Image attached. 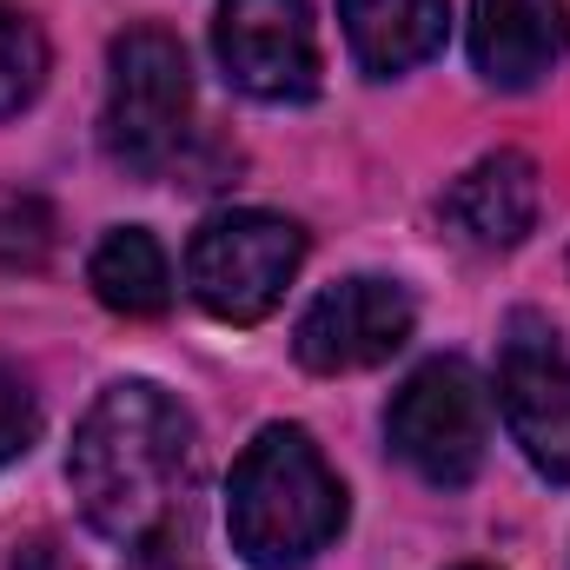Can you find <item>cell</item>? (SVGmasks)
<instances>
[{"instance_id": "obj_16", "label": "cell", "mask_w": 570, "mask_h": 570, "mask_svg": "<svg viewBox=\"0 0 570 570\" xmlns=\"http://www.w3.org/2000/svg\"><path fill=\"white\" fill-rule=\"evenodd\" d=\"M127 570H199V564H193L186 538H179V531H166V538H153V544H140V551H134V564H127Z\"/></svg>"}, {"instance_id": "obj_3", "label": "cell", "mask_w": 570, "mask_h": 570, "mask_svg": "<svg viewBox=\"0 0 570 570\" xmlns=\"http://www.w3.org/2000/svg\"><path fill=\"white\" fill-rule=\"evenodd\" d=\"M193 120V67L186 47L166 27H127L107 47V107H100V140L107 159L127 173H166L186 146Z\"/></svg>"}, {"instance_id": "obj_12", "label": "cell", "mask_w": 570, "mask_h": 570, "mask_svg": "<svg viewBox=\"0 0 570 570\" xmlns=\"http://www.w3.org/2000/svg\"><path fill=\"white\" fill-rule=\"evenodd\" d=\"M87 285L120 318H159L173 305V266L146 226H114L87 259Z\"/></svg>"}, {"instance_id": "obj_1", "label": "cell", "mask_w": 570, "mask_h": 570, "mask_svg": "<svg viewBox=\"0 0 570 570\" xmlns=\"http://www.w3.org/2000/svg\"><path fill=\"white\" fill-rule=\"evenodd\" d=\"M199 471V431L173 392L153 379H120L107 385L67 451V484L80 498V518L107 538L140 551L153 538L179 531L186 498Z\"/></svg>"}, {"instance_id": "obj_7", "label": "cell", "mask_w": 570, "mask_h": 570, "mask_svg": "<svg viewBox=\"0 0 570 570\" xmlns=\"http://www.w3.org/2000/svg\"><path fill=\"white\" fill-rule=\"evenodd\" d=\"M412 325H419V305H412L405 285L358 273V279L325 285V292L298 312L292 352H298V365L318 372V379L372 372V365H385V358L412 338Z\"/></svg>"}, {"instance_id": "obj_4", "label": "cell", "mask_w": 570, "mask_h": 570, "mask_svg": "<svg viewBox=\"0 0 570 570\" xmlns=\"http://www.w3.org/2000/svg\"><path fill=\"white\" fill-rule=\"evenodd\" d=\"M305 266V233L259 213V206H233L213 213L193 246H186V292L219 318V325H259L273 318L285 298V285Z\"/></svg>"}, {"instance_id": "obj_9", "label": "cell", "mask_w": 570, "mask_h": 570, "mask_svg": "<svg viewBox=\"0 0 570 570\" xmlns=\"http://www.w3.org/2000/svg\"><path fill=\"white\" fill-rule=\"evenodd\" d=\"M538 199H544L538 159L504 146V153H484L478 166H464V173L444 186L438 213H444V226H451L464 246H478V253H511V246H524V233L538 226Z\"/></svg>"}, {"instance_id": "obj_17", "label": "cell", "mask_w": 570, "mask_h": 570, "mask_svg": "<svg viewBox=\"0 0 570 570\" xmlns=\"http://www.w3.org/2000/svg\"><path fill=\"white\" fill-rule=\"evenodd\" d=\"M13 570H67V558L53 551V538H33V544L13 558Z\"/></svg>"}, {"instance_id": "obj_8", "label": "cell", "mask_w": 570, "mask_h": 570, "mask_svg": "<svg viewBox=\"0 0 570 570\" xmlns=\"http://www.w3.org/2000/svg\"><path fill=\"white\" fill-rule=\"evenodd\" d=\"M498 405L524 464L551 484H570V352L551 325L518 318L498 358Z\"/></svg>"}, {"instance_id": "obj_14", "label": "cell", "mask_w": 570, "mask_h": 570, "mask_svg": "<svg viewBox=\"0 0 570 570\" xmlns=\"http://www.w3.org/2000/svg\"><path fill=\"white\" fill-rule=\"evenodd\" d=\"M47 67H53L47 33H40L27 13H7V7H0V120L27 114V107L40 100Z\"/></svg>"}, {"instance_id": "obj_6", "label": "cell", "mask_w": 570, "mask_h": 570, "mask_svg": "<svg viewBox=\"0 0 570 570\" xmlns=\"http://www.w3.org/2000/svg\"><path fill=\"white\" fill-rule=\"evenodd\" d=\"M213 53L226 80L253 100L298 107L318 94V33L312 0H219Z\"/></svg>"}, {"instance_id": "obj_11", "label": "cell", "mask_w": 570, "mask_h": 570, "mask_svg": "<svg viewBox=\"0 0 570 570\" xmlns=\"http://www.w3.org/2000/svg\"><path fill=\"white\" fill-rule=\"evenodd\" d=\"M338 20H345L352 60L372 80H399L444 47L451 7L444 0H338Z\"/></svg>"}, {"instance_id": "obj_5", "label": "cell", "mask_w": 570, "mask_h": 570, "mask_svg": "<svg viewBox=\"0 0 570 570\" xmlns=\"http://www.w3.org/2000/svg\"><path fill=\"white\" fill-rule=\"evenodd\" d=\"M385 438L425 484L464 491L484 471V444H491V399H484L478 372L458 358L419 365L385 412Z\"/></svg>"}, {"instance_id": "obj_10", "label": "cell", "mask_w": 570, "mask_h": 570, "mask_svg": "<svg viewBox=\"0 0 570 570\" xmlns=\"http://www.w3.org/2000/svg\"><path fill=\"white\" fill-rule=\"evenodd\" d=\"M570 47V0H471V60L491 87H538Z\"/></svg>"}, {"instance_id": "obj_18", "label": "cell", "mask_w": 570, "mask_h": 570, "mask_svg": "<svg viewBox=\"0 0 570 570\" xmlns=\"http://www.w3.org/2000/svg\"><path fill=\"white\" fill-rule=\"evenodd\" d=\"M458 570H491V564H458Z\"/></svg>"}, {"instance_id": "obj_2", "label": "cell", "mask_w": 570, "mask_h": 570, "mask_svg": "<svg viewBox=\"0 0 570 570\" xmlns=\"http://www.w3.org/2000/svg\"><path fill=\"white\" fill-rule=\"evenodd\" d=\"M345 531V484L305 425H266L233 464L226 538L253 570H305Z\"/></svg>"}, {"instance_id": "obj_13", "label": "cell", "mask_w": 570, "mask_h": 570, "mask_svg": "<svg viewBox=\"0 0 570 570\" xmlns=\"http://www.w3.org/2000/svg\"><path fill=\"white\" fill-rule=\"evenodd\" d=\"M53 253H60V213H53L40 193L7 186V193H0V273H7V279L47 273Z\"/></svg>"}, {"instance_id": "obj_15", "label": "cell", "mask_w": 570, "mask_h": 570, "mask_svg": "<svg viewBox=\"0 0 570 570\" xmlns=\"http://www.w3.org/2000/svg\"><path fill=\"white\" fill-rule=\"evenodd\" d=\"M33 438H40V399L27 385V372L0 358V471L20 464L33 451Z\"/></svg>"}]
</instances>
